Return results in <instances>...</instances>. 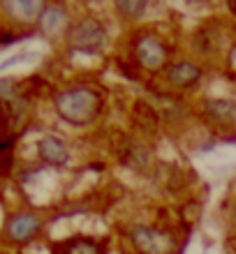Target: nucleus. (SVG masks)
Here are the masks:
<instances>
[{
  "instance_id": "nucleus-2",
  "label": "nucleus",
  "mask_w": 236,
  "mask_h": 254,
  "mask_svg": "<svg viewBox=\"0 0 236 254\" xmlns=\"http://www.w3.org/2000/svg\"><path fill=\"white\" fill-rule=\"evenodd\" d=\"M104 40H107V30L97 19L88 16V19L79 21L72 26L70 30V44L77 51H83V54H95L104 47Z\"/></svg>"
},
{
  "instance_id": "nucleus-7",
  "label": "nucleus",
  "mask_w": 236,
  "mask_h": 254,
  "mask_svg": "<svg viewBox=\"0 0 236 254\" xmlns=\"http://www.w3.org/2000/svg\"><path fill=\"white\" fill-rule=\"evenodd\" d=\"M137 56H139V61L146 67L156 69V67H160L162 63H164V56L167 54H164V47H162L157 40L144 37V40L139 42V47H137Z\"/></svg>"
},
{
  "instance_id": "nucleus-6",
  "label": "nucleus",
  "mask_w": 236,
  "mask_h": 254,
  "mask_svg": "<svg viewBox=\"0 0 236 254\" xmlns=\"http://www.w3.org/2000/svg\"><path fill=\"white\" fill-rule=\"evenodd\" d=\"M167 79L176 88H188V86H195L197 81L202 79V69L197 65H192V63H176V65L169 67Z\"/></svg>"
},
{
  "instance_id": "nucleus-12",
  "label": "nucleus",
  "mask_w": 236,
  "mask_h": 254,
  "mask_svg": "<svg viewBox=\"0 0 236 254\" xmlns=\"http://www.w3.org/2000/svg\"><path fill=\"white\" fill-rule=\"evenodd\" d=\"M118 12H123L125 14V16H142L144 12H146V2H144V0H121V2H118Z\"/></svg>"
},
{
  "instance_id": "nucleus-1",
  "label": "nucleus",
  "mask_w": 236,
  "mask_h": 254,
  "mask_svg": "<svg viewBox=\"0 0 236 254\" xmlns=\"http://www.w3.org/2000/svg\"><path fill=\"white\" fill-rule=\"evenodd\" d=\"M56 109L63 121L72 125H86L100 111V97L90 88H70L56 97Z\"/></svg>"
},
{
  "instance_id": "nucleus-4",
  "label": "nucleus",
  "mask_w": 236,
  "mask_h": 254,
  "mask_svg": "<svg viewBox=\"0 0 236 254\" xmlns=\"http://www.w3.org/2000/svg\"><path fill=\"white\" fill-rule=\"evenodd\" d=\"M37 148H40V157L47 162V164H51V167H63V164H68L70 150L61 139H56V136H44V139H40Z\"/></svg>"
},
{
  "instance_id": "nucleus-3",
  "label": "nucleus",
  "mask_w": 236,
  "mask_h": 254,
  "mask_svg": "<svg viewBox=\"0 0 236 254\" xmlns=\"http://www.w3.org/2000/svg\"><path fill=\"white\" fill-rule=\"evenodd\" d=\"M132 241L142 254H171V250H174L171 236L151 227H135L132 229Z\"/></svg>"
},
{
  "instance_id": "nucleus-9",
  "label": "nucleus",
  "mask_w": 236,
  "mask_h": 254,
  "mask_svg": "<svg viewBox=\"0 0 236 254\" xmlns=\"http://www.w3.org/2000/svg\"><path fill=\"white\" fill-rule=\"evenodd\" d=\"M65 19H68V14H65L63 7H56V5L47 7L40 16L42 30H44V33H58V30L63 28V23H65Z\"/></svg>"
},
{
  "instance_id": "nucleus-11",
  "label": "nucleus",
  "mask_w": 236,
  "mask_h": 254,
  "mask_svg": "<svg viewBox=\"0 0 236 254\" xmlns=\"http://www.w3.org/2000/svg\"><path fill=\"white\" fill-rule=\"evenodd\" d=\"M58 250L65 254H102V245H97L95 241H86V238L70 241L65 245H61Z\"/></svg>"
},
{
  "instance_id": "nucleus-14",
  "label": "nucleus",
  "mask_w": 236,
  "mask_h": 254,
  "mask_svg": "<svg viewBox=\"0 0 236 254\" xmlns=\"http://www.w3.org/2000/svg\"><path fill=\"white\" fill-rule=\"evenodd\" d=\"M33 58H35V54H19V56H14V58H9V61L0 63V69H7V67L19 65V63H28V61H33Z\"/></svg>"
},
{
  "instance_id": "nucleus-8",
  "label": "nucleus",
  "mask_w": 236,
  "mask_h": 254,
  "mask_svg": "<svg viewBox=\"0 0 236 254\" xmlns=\"http://www.w3.org/2000/svg\"><path fill=\"white\" fill-rule=\"evenodd\" d=\"M2 7L12 14L14 19H21V21H35L47 9V7L42 5V2H37V0H16V2H5Z\"/></svg>"
},
{
  "instance_id": "nucleus-5",
  "label": "nucleus",
  "mask_w": 236,
  "mask_h": 254,
  "mask_svg": "<svg viewBox=\"0 0 236 254\" xmlns=\"http://www.w3.org/2000/svg\"><path fill=\"white\" fill-rule=\"evenodd\" d=\"M40 227H42L40 217H35V215H30V213H21V215H14L12 220H9L7 234H9V238H14V241H28L30 236H35L40 231Z\"/></svg>"
},
{
  "instance_id": "nucleus-13",
  "label": "nucleus",
  "mask_w": 236,
  "mask_h": 254,
  "mask_svg": "<svg viewBox=\"0 0 236 254\" xmlns=\"http://www.w3.org/2000/svg\"><path fill=\"white\" fill-rule=\"evenodd\" d=\"M19 95H16V83H14L12 79H0V100L2 102H9L16 100Z\"/></svg>"
},
{
  "instance_id": "nucleus-10",
  "label": "nucleus",
  "mask_w": 236,
  "mask_h": 254,
  "mask_svg": "<svg viewBox=\"0 0 236 254\" xmlns=\"http://www.w3.org/2000/svg\"><path fill=\"white\" fill-rule=\"evenodd\" d=\"M206 109H209V114L220 123H232L236 118V104H232V102H227V100H211L209 104H206Z\"/></svg>"
}]
</instances>
